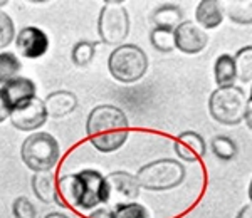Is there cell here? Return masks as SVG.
<instances>
[{"label": "cell", "mask_w": 252, "mask_h": 218, "mask_svg": "<svg viewBox=\"0 0 252 218\" xmlns=\"http://www.w3.org/2000/svg\"><path fill=\"white\" fill-rule=\"evenodd\" d=\"M89 143L101 153H113L126 143L129 123L125 111L113 104H101L89 112L86 121Z\"/></svg>", "instance_id": "obj_1"}, {"label": "cell", "mask_w": 252, "mask_h": 218, "mask_svg": "<svg viewBox=\"0 0 252 218\" xmlns=\"http://www.w3.org/2000/svg\"><path fill=\"white\" fill-rule=\"evenodd\" d=\"M108 201L106 178L96 169L64 175L58 180V203L78 210H93Z\"/></svg>", "instance_id": "obj_2"}, {"label": "cell", "mask_w": 252, "mask_h": 218, "mask_svg": "<svg viewBox=\"0 0 252 218\" xmlns=\"http://www.w3.org/2000/svg\"><path fill=\"white\" fill-rule=\"evenodd\" d=\"M185 180V166L172 158L157 160L138 169L136 181L140 188L150 191H166L177 188Z\"/></svg>", "instance_id": "obj_3"}, {"label": "cell", "mask_w": 252, "mask_h": 218, "mask_svg": "<svg viewBox=\"0 0 252 218\" xmlns=\"http://www.w3.org/2000/svg\"><path fill=\"white\" fill-rule=\"evenodd\" d=\"M247 103L249 98L242 87H219L210 94L209 111L210 116L223 126H237L244 121Z\"/></svg>", "instance_id": "obj_4"}, {"label": "cell", "mask_w": 252, "mask_h": 218, "mask_svg": "<svg viewBox=\"0 0 252 218\" xmlns=\"http://www.w3.org/2000/svg\"><path fill=\"white\" fill-rule=\"evenodd\" d=\"M108 69L120 82H136L148 71V57L135 44H121L109 54Z\"/></svg>", "instance_id": "obj_5"}, {"label": "cell", "mask_w": 252, "mask_h": 218, "mask_svg": "<svg viewBox=\"0 0 252 218\" xmlns=\"http://www.w3.org/2000/svg\"><path fill=\"white\" fill-rule=\"evenodd\" d=\"M20 156L27 168L34 173L51 171L58 164L61 148L58 139L49 133H34L22 143Z\"/></svg>", "instance_id": "obj_6"}, {"label": "cell", "mask_w": 252, "mask_h": 218, "mask_svg": "<svg viewBox=\"0 0 252 218\" xmlns=\"http://www.w3.org/2000/svg\"><path fill=\"white\" fill-rule=\"evenodd\" d=\"M97 34L108 46H121L129 34V15L121 2H104L97 19Z\"/></svg>", "instance_id": "obj_7"}, {"label": "cell", "mask_w": 252, "mask_h": 218, "mask_svg": "<svg viewBox=\"0 0 252 218\" xmlns=\"http://www.w3.org/2000/svg\"><path fill=\"white\" fill-rule=\"evenodd\" d=\"M106 178L108 185V201L111 207L118 205L131 203L140 195V185L136 181V176H133L128 171H113Z\"/></svg>", "instance_id": "obj_8"}, {"label": "cell", "mask_w": 252, "mask_h": 218, "mask_svg": "<svg viewBox=\"0 0 252 218\" xmlns=\"http://www.w3.org/2000/svg\"><path fill=\"white\" fill-rule=\"evenodd\" d=\"M10 121L12 126L19 129V131H34V129H39L47 121L46 104H44L42 99H31L29 103L15 108L10 112Z\"/></svg>", "instance_id": "obj_9"}, {"label": "cell", "mask_w": 252, "mask_h": 218, "mask_svg": "<svg viewBox=\"0 0 252 218\" xmlns=\"http://www.w3.org/2000/svg\"><path fill=\"white\" fill-rule=\"evenodd\" d=\"M175 47L185 54H198L205 49L209 42L207 32L192 20H184L177 29L173 30Z\"/></svg>", "instance_id": "obj_10"}, {"label": "cell", "mask_w": 252, "mask_h": 218, "mask_svg": "<svg viewBox=\"0 0 252 218\" xmlns=\"http://www.w3.org/2000/svg\"><path fill=\"white\" fill-rule=\"evenodd\" d=\"M35 92H37V87H35L34 81L22 78V76H17V78L7 81L0 87V96H2L3 103H5V106L10 112L15 108L22 106V104L29 103L31 99H34Z\"/></svg>", "instance_id": "obj_11"}, {"label": "cell", "mask_w": 252, "mask_h": 218, "mask_svg": "<svg viewBox=\"0 0 252 218\" xmlns=\"http://www.w3.org/2000/svg\"><path fill=\"white\" fill-rule=\"evenodd\" d=\"M15 47L24 57L37 59L47 52L49 37L47 34L39 27H24L15 35Z\"/></svg>", "instance_id": "obj_12"}, {"label": "cell", "mask_w": 252, "mask_h": 218, "mask_svg": "<svg viewBox=\"0 0 252 218\" xmlns=\"http://www.w3.org/2000/svg\"><path fill=\"white\" fill-rule=\"evenodd\" d=\"M173 149L178 158L189 161V163H195V161L202 160L207 153L204 138L195 131H185L178 135V138L173 143Z\"/></svg>", "instance_id": "obj_13"}, {"label": "cell", "mask_w": 252, "mask_h": 218, "mask_svg": "<svg viewBox=\"0 0 252 218\" xmlns=\"http://www.w3.org/2000/svg\"><path fill=\"white\" fill-rule=\"evenodd\" d=\"M44 104H46L47 116H51V118H64V116L71 114L78 108V98L71 91H56L47 96Z\"/></svg>", "instance_id": "obj_14"}, {"label": "cell", "mask_w": 252, "mask_h": 218, "mask_svg": "<svg viewBox=\"0 0 252 218\" xmlns=\"http://www.w3.org/2000/svg\"><path fill=\"white\" fill-rule=\"evenodd\" d=\"M32 191L42 203H54L58 201V178L52 171L34 173L31 178Z\"/></svg>", "instance_id": "obj_15"}, {"label": "cell", "mask_w": 252, "mask_h": 218, "mask_svg": "<svg viewBox=\"0 0 252 218\" xmlns=\"http://www.w3.org/2000/svg\"><path fill=\"white\" fill-rule=\"evenodd\" d=\"M152 22L157 29L175 30L184 22V10L177 3H161L152 14Z\"/></svg>", "instance_id": "obj_16"}, {"label": "cell", "mask_w": 252, "mask_h": 218, "mask_svg": "<svg viewBox=\"0 0 252 218\" xmlns=\"http://www.w3.org/2000/svg\"><path fill=\"white\" fill-rule=\"evenodd\" d=\"M195 19L202 29H215L222 24L223 12L219 2L215 0H202L195 10Z\"/></svg>", "instance_id": "obj_17"}, {"label": "cell", "mask_w": 252, "mask_h": 218, "mask_svg": "<svg viewBox=\"0 0 252 218\" xmlns=\"http://www.w3.org/2000/svg\"><path fill=\"white\" fill-rule=\"evenodd\" d=\"M214 76L215 82L219 87H230L235 82V67H234V59L229 54L219 55V59L215 60L214 66Z\"/></svg>", "instance_id": "obj_18"}, {"label": "cell", "mask_w": 252, "mask_h": 218, "mask_svg": "<svg viewBox=\"0 0 252 218\" xmlns=\"http://www.w3.org/2000/svg\"><path fill=\"white\" fill-rule=\"evenodd\" d=\"M234 59L235 67V79L249 84L252 81V47L246 46L237 51Z\"/></svg>", "instance_id": "obj_19"}, {"label": "cell", "mask_w": 252, "mask_h": 218, "mask_svg": "<svg viewBox=\"0 0 252 218\" xmlns=\"http://www.w3.org/2000/svg\"><path fill=\"white\" fill-rule=\"evenodd\" d=\"M212 151L214 155L217 156L219 160L222 161H230L234 160L235 156H237L239 149H237V144H235V141L232 138H229V136H215L212 139Z\"/></svg>", "instance_id": "obj_20"}, {"label": "cell", "mask_w": 252, "mask_h": 218, "mask_svg": "<svg viewBox=\"0 0 252 218\" xmlns=\"http://www.w3.org/2000/svg\"><path fill=\"white\" fill-rule=\"evenodd\" d=\"M20 67V60L12 52H0V84H5L7 81L17 78Z\"/></svg>", "instance_id": "obj_21"}, {"label": "cell", "mask_w": 252, "mask_h": 218, "mask_svg": "<svg viewBox=\"0 0 252 218\" xmlns=\"http://www.w3.org/2000/svg\"><path fill=\"white\" fill-rule=\"evenodd\" d=\"M94 54H96V44L94 42H89V40H79V42L72 47L71 59L78 67H84V66H89V64L93 62Z\"/></svg>", "instance_id": "obj_22"}, {"label": "cell", "mask_w": 252, "mask_h": 218, "mask_svg": "<svg viewBox=\"0 0 252 218\" xmlns=\"http://www.w3.org/2000/svg\"><path fill=\"white\" fill-rule=\"evenodd\" d=\"M225 14L232 22L251 24L252 22V7L251 2H227Z\"/></svg>", "instance_id": "obj_23"}, {"label": "cell", "mask_w": 252, "mask_h": 218, "mask_svg": "<svg viewBox=\"0 0 252 218\" xmlns=\"http://www.w3.org/2000/svg\"><path fill=\"white\" fill-rule=\"evenodd\" d=\"M150 42L160 52H172L175 49V39H173V30H165V29H153L150 32Z\"/></svg>", "instance_id": "obj_24"}, {"label": "cell", "mask_w": 252, "mask_h": 218, "mask_svg": "<svg viewBox=\"0 0 252 218\" xmlns=\"http://www.w3.org/2000/svg\"><path fill=\"white\" fill-rule=\"evenodd\" d=\"M113 218H150V213L140 203H125L113 208Z\"/></svg>", "instance_id": "obj_25"}, {"label": "cell", "mask_w": 252, "mask_h": 218, "mask_svg": "<svg viewBox=\"0 0 252 218\" xmlns=\"http://www.w3.org/2000/svg\"><path fill=\"white\" fill-rule=\"evenodd\" d=\"M15 35V24L9 14L0 10V49L10 46Z\"/></svg>", "instance_id": "obj_26"}, {"label": "cell", "mask_w": 252, "mask_h": 218, "mask_svg": "<svg viewBox=\"0 0 252 218\" xmlns=\"http://www.w3.org/2000/svg\"><path fill=\"white\" fill-rule=\"evenodd\" d=\"M12 212H14L15 218H35L37 212L35 207L32 205V201L26 196H19L17 200H14L12 203Z\"/></svg>", "instance_id": "obj_27"}, {"label": "cell", "mask_w": 252, "mask_h": 218, "mask_svg": "<svg viewBox=\"0 0 252 218\" xmlns=\"http://www.w3.org/2000/svg\"><path fill=\"white\" fill-rule=\"evenodd\" d=\"M88 218H113V208H109V207L96 208Z\"/></svg>", "instance_id": "obj_28"}, {"label": "cell", "mask_w": 252, "mask_h": 218, "mask_svg": "<svg viewBox=\"0 0 252 218\" xmlns=\"http://www.w3.org/2000/svg\"><path fill=\"white\" fill-rule=\"evenodd\" d=\"M9 116H10V111L7 109L5 103H3V99H2V96H0V123H2V121H5Z\"/></svg>", "instance_id": "obj_29"}, {"label": "cell", "mask_w": 252, "mask_h": 218, "mask_svg": "<svg viewBox=\"0 0 252 218\" xmlns=\"http://www.w3.org/2000/svg\"><path fill=\"white\" fill-rule=\"evenodd\" d=\"M251 112H252V101L249 99V103H247V108H246V112H244V119H246L247 123V128H252V119H251Z\"/></svg>", "instance_id": "obj_30"}, {"label": "cell", "mask_w": 252, "mask_h": 218, "mask_svg": "<svg viewBox=\"0 0 252 218\" xmlns=\"http://www.w3.org/2000/svg\"><path fill=\"white\" fill-rule=\"evenodd\" d=\"M237 218H252V205L242 207L241 212L237 213Z\"/></svg>", "instance_id": "obj_31"}, {"label": "cell", "mask_w": 252, "mask_h": 218, "mask_svg": "<svg viewBox=\"0 0 252 218\" xmlns=\"http://www.w3.org/2000/svg\"><path fill=\"white\" fill-rule=\"evenodd\" d=\"M44 218H71V217H67L66 213H61V212H52V213H49V215H46Z\"/></svg>", "instance_id": "obj_32"}, {"label": "cell", "mask_w": 252, "mask_h": 218, "mask_svg": "<svg viewBox=\"0 0 252 218\" xmlns=\"http://www.w3.org/2000/svg\"><path fill=\"white\" fill-rule=\"evenodd\" d=\"M3 5H7V0H0V7H3Z\"/></svg>", "instance_id": "obj_33"}]
</instances>
